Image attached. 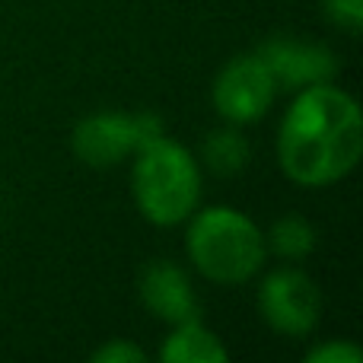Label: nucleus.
<instances>
[{"instance_id":"nucleus-1","label":"nucleus","mask_w":363,"mask_h":363,"mask_svg":"<svg viewBox=\"0 0 363 363\" xmlns=\"http://www.w3.org/2000/svg\"><path fill=\"white\" fill-rule=\"evenodd\" d=\"M363 153V115L347 89L313 83L296 89L277 131L281 172L300 188H325L351 176Z\"/></svg>"},{"instance_id":"nucleus-2","label":"nucleus","mask_w":363,"mask_h":363,"mask_svg":"<svg viewBox=\"0 0 363 363\" xmlns=\"http://www.w3.org/2000/svg\"><path fill=\"white\" fill-rule=\"evenodd\" d=\"M185 223L188 258L198 268V274L211 284L233 287V284L252 281L262 271L268 245H264V233L249 213L230 204H213L198 207Z\"/></svg>"},{"instance_id":"nucleus-3","label":"nucleus","mask_w":363,"mask_h":363,"mask_svg":"<svg viewBox=\"0 0 363 363\" xmlns=\"http://www.w3.org/2000/svg\"><path fill=\"white\" fill-rule=\"evenodd\" d=\"M131 194L140 217L153 226H179L201 204V163L179 140L160 138L147 140L134 153Z\"/></svg>"},{"instance_id":"nucleus-4","label":"nucleus","mask_w":363,"mask_h":363,"mask_svg":"<svg viewBox=\"0 0 363 363\" xmlns=\"http://www.w3.org/2000/svg\"><path fill=\"white\" fill-rule=\"evenodd\" d=\"M163 134V121L150 112H93L80 118L70 134V150L83 166L108 169L125 163L147 140Z\"/></svg>"},{"instance_id":"nucleus-5","label":"nucleus","mask_w":363,"mask_h":363,"mask_svg":"<svg viewBox=\"0 0 363 363\" xmlns=\"http://www.w3.org/2000/svg\"><path fill=\"white\" fill-rule=\"evenodd\" d=\"M211 99L223 121H230V125H252V121L264 118L268 108L274 106L277 80L258 51L236 55L217 74Z\"/></svg>"},{"instance_id":"nucleus-6","label":"nucleus","mask_w":363,"mask_h":363,"mask_svg":"<svg viewBox=\"0 0 363 363\" xmlns=\"http://www.w3.org/2000/svg\"><path fill=\"white\" fill-rule=\"evenodd\" d=\"M258 313L287 338H303L319 325L322 315V294L319 284L300 268H277L264 274L258 287Z\"/></svg>"},{"instance_id":"nucleus-7","label":"nucleus","mask_w":363,"mask_h":363,"mask_svg":"<svg viewBox=\"0 0 363 363\" xmlns=\"http://www.w3.org/2000/svg\"><path fill=\"white\" fill-rule=\"evenodd\" d=\"M138 294L147 313L157 315L166 325H179V322L201 319V303L191 287V277L185 268L169 258H153L144 264L138 277Z\"/></svg>"},{"instance_id":"nucleus-8","label":"nucleus","mask_w":363,"mask_h":363,"mask_svg":"<svg viewBox=\"0 0 363 363\" xmlns=\"http://www.w3.org/2000/svg\"><path fill=\"white\" fill-rule=\"evenodd\" d=\"M262 61L271 67L277 89H306L313 83H332L338 74V61L325 45L296 42V38H268L258 48Z\"/></svg>"},{"instance_id":"nucleus-9","label":"nucleus","mask_w":363,"mask_h":363,"mask_svg":"<svg viewBox=\"0 0 363 363\" xmlns=\"http://www.w3.org/2000/svg\"><path fill=\"white\" fill-rule=\"evenodd\" d=\"M160 360L163 363H226L230 351H226L223 341L204 322L191 319V322L172 325L169 338L160 347Z\"/></svg>"},{"instance_id":"nucleus-10","label":"nucleus","mask_w":363,"mask_h":363,"mask_svg":"<svg viewBox=\"0 0 363 363\" xmlns=\"http://www.w3.org/2000/svg\"><path fill=\"white\" fill-rule=\"evenodd\" d=\"M249 140L236 131V128H220L201 147V160L207 163V169L217 176H236L249 166Z\"/></svg>"},{"instance_id":"nucleus-11","label":"nucleus","mask_w":363,"mask_h":363,"mask_svg":"<svg viewBox=\"0 0 363 363\" xmlns=\"http://www.w3.org/2000/svg\"><path fill=\"white\" fill-rule=\"evenodd\" d=\"M264 245L284 262H303L315 249V226L296 213H287L274 220V226L264 233Z\"/></svg>"},{"instance_id":"nucleus-12","label":"nucleus","mask_w":363,"mask_h":363,"mask_svg":"<svg viewBox=\"0 0 363 363\" xmlns=\"http://www.w3.org/2000/svg\"><path fill=\"white\" fill-rule=\"evenodd\" d=\"M322 13L332 26L345 29L347 35H360L363 29V0H322Z\"/></svg>"},{"instance_id":"nucleus-13","label":"nucleus","mask_w":363,"mask_h":363,"mask_svg":"<svg viewBox=\"0 0 363 363\" xmlns=\"http://www.w3.org/2000/svg\"><path fill=\"white\" fill-rule=\"evenodd\" d=\"M306 363H360L363 351L354 341H322L313 351H306Z\"/></svg>"},{"instance_id":"nucleus-14","label":"nucleus","mask_w":363,"mask_h":363,"mask_svg":"<svg viewBox=\"0 0 363 363\" xmlns=\"http://www.w3.org/2000/svg\"><path fill=\"white\" fill-rule=\"evenodd\" d=\"M93 363H147V354L140 351L134 341H125V338H115V341H106L102 347H96L89 354Z\"/></svg>"}]
</instances>
